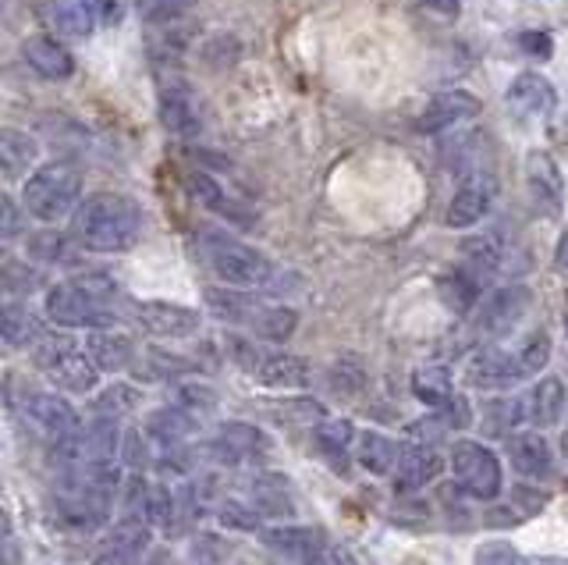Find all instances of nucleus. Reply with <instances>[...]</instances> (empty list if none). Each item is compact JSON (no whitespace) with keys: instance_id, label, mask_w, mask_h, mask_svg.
Returning <instances> with one entry per match:
<instances>
[{"instance_id":"24","label":"nucleus","mask_w":568,"mask_h":565,"mask_svg":"<svg viewBox=\"0 0 568 565\" xmlns=\"http://www.w3.org/2000/svg\"><path fill=\"white\" fill-rule=\"evenodd\" d=\"M206 306L210 313L217 316V321H227V324H239V327H248L253 331L263 306L256 299L248 295H239V292H224V289H206Z\"/></svg>"},{"instance_id":"34","label":"nucleus","mask_w":568,"mask_h":565,"mask_svg":"<svg viewBox=\"0 0 568 565\" xmlns=\"http://www.w3.org/2000/svg\"><path fill=\"white\" fill-rule=\"evenodd\" d=\"M313 437H316L320 452H324L331 463L342 466L348 455V445H352V423L348 420H320Z\"/></svg>"},{"instance_id":"33","label":"nucleus","mask_w":568,"mask_h":565,"mask_svg":"<svg viewBox=\"0 0 568 565\" xmlns=\"http://www.w3.org/2000/svg\"><path fill=\"white\" fill-rule=\"evenodd\" d=\"M50 14H53V26H58L64 37H89L97 26V14L85 0H58Z\"/></svg>"},{"instance_id":"52","label":"nucleus","mask_w":568,"mask_h":565,"mask_svg":"<svg viewBox=\"0 0 568 565\" xmlns=\"http://www.w3.org/2000/svg\"><path fill=\"white\" fill-rule=\"evenodd\" d=\"M423 8L440 11V14H458V0H419Z\"/></svg>"},{"instance_id":"39","label":"nucleus","mask_w":568,"mask_h":565,"mask_svg":"<svg viewBox=\"0 0 568 565\" xmlns=\"http://www.w3.org/2000/svg\"><path fill=\"white\" fill-rule=\"evenodd\" d=\"M519 352V363H523V370H526V377H532L537 370H544L547 366V360H550V339L544 331H537V334H529V339L515 349Z\"/></svg>"},{"instance_id":"23","label":"nucleus","mask_w":568,"mask_h":565,"mask_svg":"<svg viewBox=\"0 0 568 565\" xmlns=\"http://www.w3.org/2000/svg\"><path fill=\"white\" fill-rule=\"evenodd\" d=\"M505 260V245H501V235L494 232H479L473 239L462 242V268H466L476 281H487L490 274H497Z\"/></svg>"},{"instance_id":"42","label":"nucleus","mask_w":568,"mask_h":565,"mask_svg":"<svg viewBox=\"0 0 568 565\" xmlns=\"http://www.w3.org/2000/svg\"><path fill=\"white\" fill-rule=\"evenodd\" d=\"M146 374L150 377H178V374H189V363L182 356H171L164 349H150L146 352Z\"/></svg>"},{"instance_id":"38","label":"nucleus","mask_w":568,"mask_h":565,"mask_svg":"<svg viewBox=\"0 0 568 565\" xmlns=\"http://www.w3.org/2000/svg\"><path fill=\"white\" fill-rule=\"evenodd\" d=\"M302 565H355V562L342 544H334V541L316 534L313 544L306 547V555H302Z\"/></svg>"},{"instance_id":"44","label":"nucleus","mask_w":568,"mask_h":565,"mask_svg":"<svg viewBox=\"0 0 568 565\" xmlns=\"http://www.w3.org/2000/svg\"><path fill=\"white\" fill-rule=\"evenodd\" d=\"M36 285H40V274H36L32 268H22V263H14V260L4 263V289L11 295H26Z\"/></svg>"},{"instance_id":"20","label":"nucleus","mask_w":568,"mask_h":565,"mask_svg":"<svg viewBox=\"0 0 568 565\" xmlns=\"http://www.w3.org/2000/svg\"><path fill=\"white\" fill-rule=\"evenodd\" d=\"M444 470V458L434 452V445H408L398 455L395 481L398 491H423L426 484H434Z\"/></svg>"},{"instance_id":"37","label":"nucleus","mask_w":568,"mask_h":565,"mask_svg":"<svg viewBox=\"0 0 568 565\" xmlns=\"http://www.w3.org/2000/svg\"><path fill=\"white\" fill-rule=\"evenodd\" d=\"M313 529H306V526H284V529H266L263 534V541L271 544V547H277V552H284V555H306V547L313 544Z\"/></svg>"},{"instance_id":"54","label":"nucleus","mask_w":568,"mask_h":565,"mask_svg":"<svg viewBox=\"0 0 568 565\" xmlns=\"http://www.w3.org/2000/svg\"><path fill=\"white\" fill-rule=\"evenodd\" d=\"M561 256H565V268H568V235L561 239Z\"/></svg>"},{"instance_id":"55","label":"nucleus","mask_w":568,"mask_h":565,"mask_svg":"<svg viewBox=\"0 0 568 565\" xmlns=\"http://www.w3.org/2000/svg\"><path fill=\"white\" fill-rule=\"evenodd\" d=\"M565 339H568V310H565Z\"/></svg>"},{"instance_id":"41","label":"nucleus","mask_w":568,"mask_h":565,"mask_svg":"<svg viewBox=\"0 0 568 565\" xmlns=\"http://www.w3.org/2000/svg\"><path fill=\"white\" fill-rule=\"evenodd\" d=\"M331 384H334V392L355 395V392H359V387L366 384V370H363L359 363H355V360H342V363H334Z\"/></svg>"},{"instance_id":"3","label":"nucleus","mask_w":568,"mask_h":565,"mask_svg":"<svg viewBox=\"0 0 568 565\" xmlns=\"http://www.w3.org/2000/svg\"><path fill=\"white\" fill-rule=\"evenodd\" d=\"M200 250L217 274L231 289H277V271L260 250L245 245L242 239L227 235L224 228H200Z\"/></svg>"},{"instance_id":"14","label":"nucleus","mask_w":568,"mask_h":565,"mask_svg":"<svg viewBox=\"0 0 568 565\" xmlns=\"http://www.w3.org/2000/svg\"><path fill=\"white\" fill-rule=\"evenodd\" d=\"M266 452V437L260 427L253 423H242V420H227L217 427L210 441V455L217 458L224 466H239V463H248V458H256Z\"/></svg>"},{"instance_id":"6","label":"nucleus","mask_w":568,"mask_h":565,"mask_svg":"<svg viewBox=\"0 0 568 565\" xmlns=\"http://www.w3.org/2000/svg\"><path fill=\"white\" fill-rule=\"evenodd\" d=\"M231 356H235V363L245 374H253L256 381L271 387H306L313 377L306 360L288 356V352H266L245 339H231Z\"/></svg>"},{"instance_id":"8","label":"nucleus","mask_w":568,"mask_h":565,"mask_svg":"<svg viewBox=\"0 0 568 565\" xmlns=\"http://www.w3.org/2000/svg\"><path fill=\"white\" fill-rule=\"evenodd\" d=\"M529 289L526 285H508L497 289L487 299H479L473 310V331L476 339H501V334L519 327V321L529 310Z\"/></svg>"},{"instance_id":"17","label":"nucleus","mask_w":568,"mask_h":565,"mask_svg":"<svg viewBox=\"0 0 568 565\" xmlns=\"http://www.w3.org/2000/svg\"><path fill=\"white\" fill-rule=\"evenodd\" d=\"M519 402H523V423H526V427H532V431L555 427V423L561 420V413H565V384L558 377H544Z\"/></svg>"},{"instance_id":"43","label":"nucleus","mask_w":568,"mask_h":565,"mask_svg":"<svg viewBox=\"0 0 568 565\" xmlns=\"http://www.w3.org/2000/svg\"><path fill=\"white\" fill-rule=\"evenodd\" d=\"M132 405H135V392H132V387L118 384V387H111V392H103L97 398V416H121V413H129Z\"/></svg>"},{"instance_id":"29","label":"nucleus","mask_w":568,"mask_h":565,"mask_svg":"<svg viewBox=\"0 0 568 565\" xmlns=\"http://www.w3.org/2000/svg\"><path fill=\"white\" fill-rule=\"evenodd\" d=\"M40 157V147L36 139L18 132V129H4V139H0V161H4V179H22V174L36 164Z\"/></svg>"},{"instance_id":"16","label":"nucleus","mask_w":568,"mask_h":565,"mask_svg":"<svg viewBox=\"0 0 568 565\" xmlns=\"http://www.w3.org/2000/svg\"><path fill=\"white\" fill-rule=\"evenodd\" d=\"M473 114H479V100L466 90H452V93H437L430 103L423 108L416 129L423 135H434V132H448L458 121H469Z\"/></svg>"},{"instance_id":"48","label":"nucleus","mask_w":568,"mask_h":565,"mask_svg":"<svg viewBox=\"0 0 568 565\" xmlns=\"http://www.w3.org/2000/svg\"><path fill=\"white\" fill-rule=\"evenodd\" d=\"M519 43L529 58H550V37H544V32H523Z\"/></svg>"},{"instance_id":"31","label":"nucleus","mask_w":568,"mask_h":565,"mask_svg":"<svg viewBox=\"0 0 568 565\" xmlns=\"http://www.w3.org/2000/svg\"><path fill=\"white\" fill-rule=\"evenodd\" d=\"M398 455L402 448L395 445L390 437L377 434V431H366L359 437V466L373 476H387V473H395L398 466Z\"/></svg>"},{"instance_id":"18","label":"nucleus","mask_w":568,"mask_h":565,"mask_svg":"<svg viewBox=\"0 0 568 565\" xmlns=\"http://www.w3.org/2000/svg\"><path fill=\"white\" fill-rule=\"evenodd\" d=\"M160 125L171 135H200L203 108H200V100H195V93L185 90V85L164 90V97H160Z\"/></svg>"},{"instance_id":"47","label":"nucleus","mask_w":568,"mask_h":565,"mask_svg":"<svg viewBox=\"0 0 568 565\" xmlns=\"http://www.w3.org/2000/svg\"><path fill=\"white\" fill-rule=\"evenodd\" d=\"M178 405L195 416V413H203V410H213V392H206V387H200V384H195V387L189 384V387L178 392Z\"/></svg>"},{"instance_id":"25","label":"nucleus","mask_w":568,"mask_h":565,"mask_svg":"<svg viewBox=\"0 0 568 565\" xmlns=\"http://www.w3.org/2000/svg\"><path fill=\"white\" fill-rule=\"evenodd\" d=\"M248 502H253L260 516H271V519L292 516V494H288V484H284V476H274V473L256 476L253 487H248Z\"/></svg>"},{"instance_id":"36","label":"nucleus","mask_w":568,"mask_h":565,"mask_svg":"<svg viewBox=\"0 0 568 565\" xmlns=\"http://www.w3.org/2000/svg\"><path fill=\"white\" fill-rule=\"evenodd\" d=\"M146 544H150V526H146V519H139V516H129V519L111 529V547H118V552L142 555V552H146Z\"/></svg>"},{"instance_id":"21","label":"nucleus","mask_w":568,"mask_h":565,"mask_svg":"<svg viewBox=\"0 0 568 565\" xmlns=\"http://www.w3.org/2000/svg\"><path fill=\"white\" fill-rule=\"evenodd\" d=\"M508 458L515 473H523L526 481H544L555 470V455H550V445L537 434V431H526V434H515L508 441Z\"/></svg>"},{"instance_id":"32","label":"nucleus","mask_w":568,"mask_h":565,"mask_svg":"<svg viewBox=\"0 0 568 565\" xmlns=\"http://www.w3.org/2000/svg\"><path fill=\"white\" fill-rule=\"evenodd\" d=\"M479 285H484V281H476L466 268H455L440 278V295H444V303H448V310L473 313L479 303Z\"/></svg>"},{"instance_id":"30","label":"nucleus","mask_w":568,"mask_h":565,"mask_svg":"<svg viewBox=\"0 0 568 565\" xmlns=\"http://www.w3.org/2000/svg\"><path fill=\"white\" fill-rule=\"evenodd\" d=\"M413 395L430 410H444L455 398V381L444 366H423L413 374Z\"/></svg>"},{"instance_id":"5","label":"nucleus","mask_w":568,"mask_h":565,"mask_svg":"<svg viewBox=\"0 0 568 565\" xmlns=\"http://www.w3.org/2000/svg\"><path fill=\"white\" fill-rule=\"evenodd\" d=\"M32 360L53 387H64L71 395H89L97 387V377H100L97 363L89 360L85 345L64 339V334H47V339L36 345Z\"/></svg>"},{"instance_id":"19","label":"nucleus","mask_w":568,"mask_h":565,"mask_svg":"<svg viewBox=\"0 0 568 565\" xmlns=\"http://www.w3.org/2000/svg\"><path fill=\"white\" fill-rule=\"evenodd\" d=\"M85 352H89V360L97 363L100 374H121V370H129L135 360V345L129 334H118L111 327H97L89 334Z\"/></svg>"},{"instance_id":"53","label":"nucleus","mask_w":568,"mask_h":565,"mask_svg":"<svg viewBox=\"0 0 568 565\" xmlns=\"http://www.w3.org/2000/svg\"><path fill=\"white\" fill-rule=\"evenodd\" d=\"M523 565H565L558 558H532V562H523Z\"/></svg>"},{"instance_id":"27","label":"nucleus","mask_w":568,"mask_h":565,"mask_svg":"<svg viewBox=\"0 0 568 565\" xmlns=\"http://www.w3.org/2000/svg\"><path fill=\"white\" fill-rule=\"evenodd\" d=\"M150 437H156L164 448H182V441L195 431V416L182 405H168V410H156L146 420Z\"/></svg>"},{"instance_id":"28","label":"nucleus","mask_w":568,"mask_h":565,"mask_svg":"<svg viewBox=\"0 0 568 565\" xmlns=\"http://www.w3.org/2000/svg\"><path fill=\"white\" fill-rule=\"evenodd\" d=\"M192 196H200L213 214H221L224 221H235V224H242V228H248L256 218H253V210L248 206H242L239 200H231L227 192L213 182V179H206V174H192Z\"/></svg>"},{"instance_id":"2","label":"nucleus","mask_w":568,"mask_h":565,"mask_svg":"<svg viewBox=\"0 0 568 565\" xmlns=\"http://www.w3.org/2000/svg\"><path fill=\"white\" fill-rule=\"evenodd\" d=\"M114 292V281L100 271L75 274L47 292V316L61 327H111Z\"/></svg>"},{"instance_id":"50","label":"nucleus","mask_w":568,"mask_h":565,"mask_svg":"<svg viewBox=\"0 0 568 565\" xmlns=\"http://www.w3.org/2000/svg\"><path fill=\"white\" fill-rule=\"evenodd\" d=\"M93 565H139V555L118 552V547H106V552H103Z\"/></svg>"},{"instance_id":"12","label":"nucleus","mask_w":568,"mask_h":565,"mask_svg":"<svg viewBox=\"0 0 568 565\" xmlns=\"http://www.w3.org/2000/svg\"><path fill=\"white\" fill-rule=\"evenodd\" d=\"M526 381V370L519 363V352H508L501 345L479 349L469 360V384L487 387V392H505V387Z\"/></svg>"},{"instance_id":"40","label":"nucleus","mask_w":568,"mask_h":565,"mask_svg":"<svg viewBox=\"0 0 568 565\" xmlns=\"http://www.w3.org/2000/svg\"><path fill=\"white\" fill-rule=\"evenodd\" d=\"M221 523L231 529H242V534H253L260 526V512L253 508V502H224L221 505Z\"/></svg>"},{"instance_id":"22","label":"nucleus","mask_w":568,"mask_h":565,"mask_svg":"<svg viewBox=\"0 0 568 565\" xmlns=\"http://www.w3.org/2000/svg\"><path fill=\"white\" fill-rule=\"evenodd\" d=\"M22 58L36 75L53 79V82H61L75 72V61H71L68 47H61L53 37H29L22 43Z\"/></svg>"},{"instance_id":"4","label":"nucleus","mask_w":568,"mask_h":565,"mask_svg":"<svg viewBox=\"0 0 568 565\" xmlns=\"http://www.w3.org/2000/svg\"><path fill=\"white\" fill-rule=\"evenodd\" d=\"M79 200H82V171L71 161H50L43 168H36L22 189V206L29 210V218L43 224H58L61 218H71Z\"/></svg>"},{"instance_id":"1","label":"nucleus","mask_w":568,"mask_h":565,"mask_svg":"<svg viewBox=\"0 0 568 565\" xmlns=\"http://www.w3.org/2000/svg\"><path fill=\"white\" fill-rule=\"evenodd\" d=\"M142 232V210L121 192H97L71 214V239L85 253H129Z\"/></svg>"},{"instance_id":"49","label":"nucleus","mask_w":568,"mask_h":565,"mask_svg":"<svg viewBox=\"0 0 568 565\" xmlns=\"http://www.w3.org/2000/svg\"><path fill=\"white\" fill-rule=\"evenodd\" d=\"M85 4L93 8L97 22H103V26H114L121 19V4H118V0H85Z\"/></svg>"},{"instance_id":"26","label":"nucleus","mask_w":568,"mask_h":565,"mask_svg":"<svg viewBox=\"0 0 568 565\" xmlns=\"http://www.w3.org/2000/svg\"><path fill=\"white\" fill-rule=\"evenodd\" d=\"M0 331H4V342L11 349L40 345L47 339V334H43V321L29 306H22V303H8L4 306V316H0Z\"/></svg>"},{"instance_id":"10","label":"nucleus","mask_w":568,"mask_h":565,"mask_svg":"<svg viewBox=\"0 0 568 565\" xmlns=\"http://www.w3.org/2000/svg\"><path fill=\"white\" fill-rule=\"evenodd\" d=\"M494 200H497V179L487 171H473L452 196L444 221H448V228H473L490 214Z\"/></svg>"},{"instance_id":"46","label":"nucleus","mask_w":568,"mask_h":565,"mask_svg":"<svg viewBox=\"0 0 568 565\" xmlns=\"http://www.w3.org/2000/svg\"><path fill=\"white\" fill-rule=\"evenodd\" d=\"M192 4L195 0H150V19L174 22V19H182V14H189Z\"/></svg>"},{"instance_id":"11","label":"nucleus","mask_w":568,"mask_h":565,"mask_svg":"<svg viewBox=\"0 0 568 565\" xmlns=\"http://www.w3.org/2000/svg\"><path fill=\"white\" fill-rule=\"evenodd\" d=\"M132 316L156 339H192L203 324V316L195 310L164 303V299H142V303H135Z\"/></svg>"},{"instance_id":"15","label":"nucleus","mask_w":568,"mask_h":565,"mask_svg":"<svg viewBox=\"0 0 568 565\" xmlns=\"http://www.w3.org/2000/svg\"><path fill=\"white\" fill-rule=\"evenodd\" d=\"M505 103L519 121H544L550 111H555L558 97H555V85H550L544 75L526 72L508 85Z\"/></svg>"},{"instance_id":"13","label":"nucleus","mask_w":568,"mask_h":565,"mask_svg":"<svg viewBox=\"0 0 568 565\" xmlns=\"http://www.w3.org/2000/svg\"><path fill=\"white\" fill-rule=\"evenodd\" d=\"M526 182L532 192V203H537L547 218H558L565 206V179L555 157L544 150H532L526 157Z\"/></svg>"},{"instance_id":"51","label":"nucleus","mask_w":568,"mask_h":565,"mask_svg":"<svg viewBox=\"0 0 568 565\" xmlns=\"http://www.w3.org/2000/svg\"><path fill=\"white\" fill-rule=\"evenodd\" d=\"M18 232V210H14V200L4 196V235L11 239Z\"/></svg>"},{"instance_id":"45","label":"nucleus","mask_w":568,"mask_h":565,"mask_svg":"<svg viewBox=\"0 0 568 565\" xmlns=\"http://www.w3.org/2000/svg\"><path fill=\"white\" fill-rule=\"evenodd\" d=\"M476 565H523L519 552L505 541H487L484 547L476 552Z\"/></svg>"},{"instance_id":"7","label":"nucleus","mask_w":568,"mask_h":565,"mask_svg":"<svg viewBox=\"0 0 568 565\" xmlns=\"http://www.w3.org/2000/svg\"><path fill=\"white\" fill-rule=\"evenodd\" d=\"M452 473L458 487L479 502L497 498L505 487L501 463H497V455L487 445H479V441H458L452 448Z\"/></svg>"},{"instance_id":"35","label":"nucleus","mask_w":568,"mask_h":565,"mask_svg":"<svg viewBox=\"0 0 568 565\" xmlns=\"http://www.w3.org/2000/svg\"><path fill=\"white\" fill-rule=\"evenodd\" d=\"M295 324H298L295 310H288V306H263L253 334H256V339H266V342H288Z\"/></svg>"},{"instance_id":"9","label":"nucleus","mask_w":568,"mask_h":565,"mask_svg":"<svg viewBox=\"0 0 568 565\" xmlns=\"http://www.w3.org/2000/svg\"><path fill=\"white\" fill-rule=\"evenodd\" d=\"M18 413L29 423L36 434H43L50 445L53 441H61L68 434H75L82 423H79V413L71 410V405L53 395V392H26L22 402H18Z\"/></svg>"}]
</instances>
